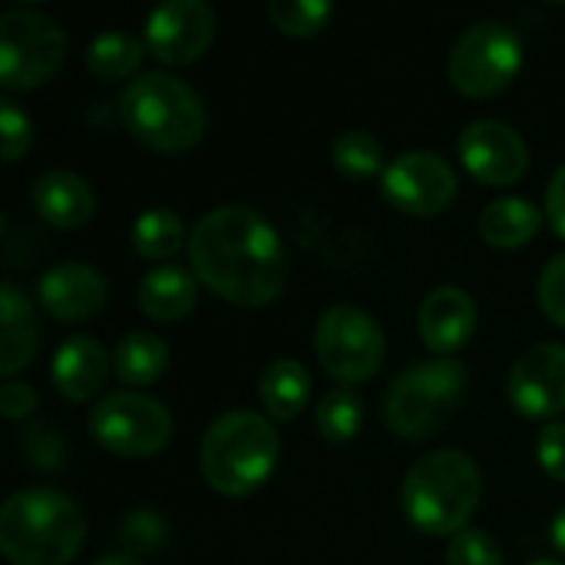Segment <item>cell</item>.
<instances>
[{
    "label": "cell",
    "mask_w": 565,
    "mask_h": 565,
    "mask_svg": "<svg viewBox=\"0 0 565 565\" xmlns=\"http://www.w3.org/2000/svg\"><path fill=\"white\" fill-rule=\"evenodd\" d=\"M334 17V7L328 0H271L268 3V20L295 40L318 36Z\"/></svg>",
    "instance_id": "83f0119b"
},
{
    "label": "cell",
    "mask_w": 565,
    "mask_h": 565,
    "mask_svg": "<svg viewBox=\"0 0 565 565\" xmlns=\"http://www.w3.org/2000/svg\"><path fill=\"white\" fill-rule=\"evenodd\" d=\"M0 142H3V162H17L33 142V122L10 96L0 99Z\"/></svg>",
    "instance_id": "4dcf8cb0"
},
{
    "label": "cell",
    "mask_w": 565,
    "mask_h": 565,
    "mask_svg": "<svg viewBox=\"0 0 565 565\" xmlns=\"http://www.w3.org/2000/svg\"><path fill=\"white\" fill-rule=\"evenodd\" d=\"M106 278L83 262H63L40 278V305L60 324L89 321L106 308Z\"/></svg>",
    "instance_id": "9a60e30c"
},
{
    "label": "cell",
    "mask_w": 565,
    "mask_h": 565,
    "mask_svg": "<svg viewBox=\"0 0 565 565\" xmlns=\"http://www.w3.org/2000/svg\"><path fill=\"white\" fill-rule=\"evenodd\" d=\"M315 354L328 377H334L341 387H354L377 377L387 354V341L381 324L364 308L334 305L318 318Z\"/></svg>",
    "instance_id": "9c48e42d"
},
{
    "label": "cell",
    "mask_w": 565,
    "mask_h": 565,
    "mask_svg": "<svg viewBox=\"0 0 565 565\" xmlns=\"http://www.w3.org/2000/svg\"><path fill=\"white\" fill-rule=\"evenodd\" d=\"M36 411V391L20 381H7L0 387V414L7 420H26Z\"/></svg>",
    "instance_id": "836d02e7"
},
{
    "label": "cell",
    "mask_w": 565,
    "mask_h": 565,
    "mask_svg": "<svg viewBox=\"0 0 565 565\" xmlns=\"http://www.w3.org/2000/svg\"><path fill=\"white\" fill-rule=\"evenodd\" d=\"M364 424V401L358 391L351 387H334L318 401V414H315V427L321 434V440L328 444H348L358 437Z\"/></svg>",
    "instance_id": "484cf974"
},
{
    "label": "cell",
    "mask_w": 565,
    "mask_h": 565,
    "mask_svg": "<svg viewBox=\"0 0 565 565\" xmlns=\"http://www.w3.org/2000/svg\"><path fill=\"white\" fill-rule=\"evenodd\" d=\"M30 205L46 225L70 232L93 218L96 195L83 175H76L70 169H53V172H43L30 185Z\"/></svg>",
    "instance_id": "ac0fdd59"
},
{
    "label": "cell",
    "mask_w": 565,
    "mask_h": 565,
    "mask_svg": "<svg viewBox=\"0 0 565 565\" xmlns=\"http://www.w3.org/2000/svg\"><path fill=\"white\" fill-rule=\"evenodd\" d=\"M467 391V367L457 358H434L407 367L387 391L384 420L404 440H424L444 430Z\"/></svg>",
    "instance_id": "8992f818"
},
{
    "label": "cell",
    "mask_w": 565,
    "mask_h": 565,
    "mask_svg": "<svg viewBox=\"0 0 565 565\" xmlns=\"http://www.w3.org/2000/svg\"><path fill=\"white\" fill-rule=\"evenodd\" d=\"M109 367H113V361L106 358V348L93 334H76L56 348V354L50 361V381L63 401L83 404L103 391Z\"/></svg>",
    "instance_id": "e0dca14e"
},
{
    "label": "cell",
    "mask_w": 565,
    "mask_h": 565,
    "mask_svg": "<svg viewBox=\"0 0 565 565\" xmlns=\"http://www.w3.org/2000/svg\"><path fill=\"white\" fill-rule=\"evenodd\" d=\"M40 348V321L30 298L17 285L0 288V374H20Z\"/></svg>",
    "instance_id": "ffe728a7"
},
{
    "label": "cell",
    "mask_w": 565,
    "mask_h": 565,
    "mask_svg": "<svg viewBox=\"0 0 565 565\" xmlns=\"http://www.w3.org/2000/svg\"><path fill=\"white\" fill-rule=\"evenodd\" d=\"M553 543H556V550L565 556V507L553 516Z\"/></svg>",
    "instance_id": "d590c367"
},
{
    "label": "cell",
    "mask_w": 565,
    "mask_h": 565,
    "mask_svg": "<svg viewBox=\"0 0 565 565\" xmlns=\"http://www.w3.org/2000/svg\"><path fill=\"white\" fill-rule=\"evenodd\" d=\"M83 543L86 516L60 490H20L0 507V550L10 565H70Z\"/></svg>",
    "instance_id": "7a4b0ae2"
},
{
    "label": "cell",
    "mask_w": 565,
    "mask_h": 565,
    "mask_svg": "<svg viewBox=\"0 0 565 565\" xmlns=\"http://www.w3.org/2000/svg\"><path fill=\"white\" fill-rule=\"evenodd\" d=\"M540 305L553 324L565 328V252L550 258L540 275Z\"/></svg>",
    "instance_id": "1f68e13d"
},
{
    "label": "cell",
    "mask_w": 565,
    "mask_h": 565,
    "mask_svg": "<svg viewBox=\"0 0 565 565\" xmlns=\"http://www.w3.org/2000/svg\"><path fill=\"white\" fill-rule=\"evenodd\" d=\"M381 189L397 212L414 218H434L454 205L457 172L440 152L411 149L401 152L394 162H387L381 175Z\"/></svg>",
    "instance_id": "8fae6325"
},
{
    "label": "cell",
    "mask_w": 565,
    "mask_h": 565,
    "mask_svg": "<svg viewBox=\"0 0 565 565\" xmlns=\"http://www.w3.org/2000/svg\"><path fill=\"white\" fill-rule=\"evenodd\" d=\"M533 565H565V563H553V559H543V563H533Z\"/></svg>",
    "instance_id": "74e56055"
},
{
    "label": "cell",
    "mask_w": 565,
    "mask_h": 565,
    "mask_svg": "<svg viewBox=\"0 0 565 565\" xmlns=\"http://www.w3.org/2000/svg\"><path fill=\"white\" fill-rule=\"evenodd\" d=\"M215 40V10L205 0H169L146 20V50L169 63H195Z\"/></svg>",
    "instance_id": "4fadbf2b"
},
{
    "label": "cell",
    "mask_w": 565,
    "mask_h": 565,
    "mask_svg": "<svg viewBox=\"0 0 565 565\" xmlns=\"http://www.w3.org/2000/svg\"><path fill=\"white\" fill-rule=\"evenodd\" d=\"M93 565H142L136 556H129V553H109V556H103V559H96Z\"/></svg>",
    "instance_id": "8d00e7d4"
},
{
    "label": "cell",
    "mask_w": 565,
    "mask_h": 565,
    "mask_svg": "<svg viewBox=\"0 0 565 565\" xmlns=\"http://www.w3.org/2000/svg\"><path fill=\"white\" fill-rule=\"evenodd\" d=\"M281 437L265 414L228 411L202 437L199 467L205 483L222 497H248L278 467Z\"/></svg>",
    "instance_id": "5b68a950"
},
{
    "label": "cell",
    "mask_w": 565,
    "mask_h": 565,
    "mask_svg": "<svg viewBox=\"0 0 565 565\" xmlns=\"http://www.w3.org/2000/svg\"><path fill=\"white\" fill-rule=\"evenodd\" d=\"M169 367V348L159 334L149 331H132L126 334L116 351H113V371L122 384L146 387L156 384Z\"/></svg>",
    "instance_id": "603a6c76"
},
{
    "label": "cell",
    "mask_w": 565,
    "mask_h": 565,
    "mask_svg": "<svg viewBox=\"0 0 565 565\" xmlns=\"http://www.w3.org/2000/svg\"><path fill=\"white\" fill-rule=\"evenodd\" d=\"M536 457H540V467L553 477L565 483V424L553 420L540 430L536 437Z\"/></svg>",
    "instance_id": "d6a6232c"
},
{
    "label": "cell",
    "mask_w": 565,
    "mask_h": 565,
    "mask_svg": "<svg viewBox=\"0 0 565 565\" xmlns=\"http://www.w3.org/2000/svg\"><path fill=\"white\" fill-rule=\"evenodd\" d=\"M417 331L437 358H454L477 334V301L457 285H440L424 298Z\"/></svg>",
    "instance_id": "2e32d148"
},
{
    "label": "cell",
    "mask_w": 565,
    "mask_h": 565,
    "mask_svg": "<svg viewBox=\"0 0 565 565\" xmlns=\"http://www.w3.org/2000/svg\"><path fill=\"white\" fill-rule=\"evenodd\" d=\"M331 159L334 169L348 179H371V175H384V146L364 132V129H348L334 139L331 146Z\"/></svg>",
    "instance_id": "4316f807"
},
{
    "label": "cell",
    "mask_w": 565,
    "mask_h": 565,
    "mask_svg": "<svg viewBox=\"0 0 565 565\" xmlns=\"http://www.w3.org/2000/svg\"><path fill=\"white\" fill-rule=\"evenodd\" d=\"M510 404L530 420H556L565 411V344H533L507 377Z\"/></svg>",
    "instance_id": "5bb4252c"
},
{
    "label": "cell",
    "mask_w": 565,
    "mask_h": 565,
    "mask_svg": "<svg viewBox=\"0 0 565 565\" xmlns=\"http://www.w3.org/2000/svg\"><path fill=\"white\" fill-rule=\"evenodd\" d=\"M139 308L159 324H175L189 318L199 305V278L182 265H156L139 281Z\"/></svg>",
    "instance_id": "d6986e66"
},
{
    "label": "cell",
    "mask_w": 565,
    "mask_h": 565,
    "mask_svg": "<svg viewBox=\"0 0 565 565\" xmlns=\"http://www.w3.org/2000/svg\"><path fill=\"white\" fill-rule=\"evenodd\" d=\"M523 66V40L513 26L500 20H480L467 26L450 56H447V76L454 89H460L470 99H490L500 96Z\"/></svg>",
    "instance_id": "ba28073f"
},
{
    "label": "cell",
    "mask_w": 565,
    "mask_h": 565,
    "mask_svg": "<svg viewBox=\"0 0 565 565\" xmlns=\"http://www.w3.org/2000/svg\"><path fill=\"white\" fill-rule=\"evenodd\" d=\"M546 218H550V225H553V232L565 238V162L553 172V179H550V189H546Z\"/></svg>",
    "instance_id": "e575fe53"
},
{
    "label": "cell",
    "mask_w": 565,
    "mask_h": 565,
    "mask_svg": "<svg viewBox=\"0 0 565 565\" xmlns=\"http://www.w3.org/2000/svg\"><path fill=\"white\" fill-rule=\"evenodd\" d=\"M119 122L152 152H189L202 142L209 113L202 96L172 73H142L119 96Z\"/></svg>",
    "instance_id": "3957f363"
},
{
    "label": "cell",
    "mask_w": 565,
    "mask_h": 565,
    "mask_svg": "<svg viewBox=\"0 0 565 565\" xmlns=\"http://www.w3.org/2000/svg\"><path fill=\"white\" fill-rule=\"evenodd\" d=\"M460 162L463 169L490 185V189H503V185H516L526 169H530V146L526 139L500 119H477L460 132Z\"/></svg>",
    "instance_id": "7c38bea8"
},
{
    "label": "cell",
    "mask_w": 565,
    "mask_h": 565,
    "mask_svg": "<svg viewBox=\"0 0 565 565\" xmlns=\"http://www.w3.org/2000/svg\"><path fill=\"white\" fill-rule=\"evenodd\" d=\"M311 374L301 361L278 358L258 377V401L265 414L278 424H291L311 401Z\"/></svg>",
    "instance_id": "44dd1931"
},
{
    "label": "cell",
    "mask_w": 565,
    "mask_h": 565,
    "mask_svg": "<svg viewBox=\"0 0 565 565\" xmlns=\"http://www.w3.org/2000/svg\"><path fill=\"white\" fill-rule=\"evenodd\" d=\"M66 33L43 10H7L0 17V86L26 93L53 79L66 60Z\"/></svg>",
    "instance_id": "52a82bcc"
},
{
    "label": "cell",
    "mask_w": 565,
    "mask_h": 565,
    "mask_svg": "<svg viewBox=\"0 0 565 565\" xmlns=\"http://www.w3.org/2000/svg\"><path fill=\"white\" fill-rule=\"evenodd\" d=\"M447 565H503V553L490 533L467 526L457 536H450Z\"/></svg>",
    "instance_id": "f546056e"
},
{
    "label": "cell",
    "mask_w": 565,
    "mask_h": 565,
    "mask_svg": "<svg viewBox=\"0 0 565 565\" xmlns=\"http://www.w3.org/2000/svg\"><path fill=\"white\" fill-rule=\"evenodd\" d=\"M119 540L126 546L129 556H149L156 550L166 546V520L149 513V510H136L122 520V530H119Z\"/></svg>",
    "instance_id": "f1b7e54d"
},
{
    "label": "cell",
    "mask_w": 565,
    "mask_h": 565,
    "mask_svg": "<svg viewBox=\"0 0 565 565\" xmlns=\"http://www.w3.org/2000/svg\"><path fill=\"white\" fill-rule=\"evenodd\" d=\"M146 43L122 30H106L86 46V66L96 79H126L139 70Z\"/></svg>",
    "instance_id": "d4e9b609"
},
{
    "label": "cell",
    "mask_w": 565,
    "mask_h": 565,
    "mask_svg": "<svg viewBox=\"0 0 565 565\" xmlns=\"http://www.w3.org/2000/svg\"><path fill=\"white\" fill-rule=\"evenodd\" d=\"M89 434L113 457L146 460L169 447L172 414L162 401L149 394L116 391L96 401L89 414Z\"/></svg>",
    "instance_id": "30bf717a"
},
{
    "label": "cell",
    "mask_w": 565,
    "mask_h": 565,
    "mask_svg": "<svg viewBox=\"0 0 565 565\" xmlns=\"http://www.w3.org/2000/svg\"><path fill=\"white\" fill-rule=\"evenodd\" d=\"M480 467L460 450H434L420 457L401 483V510L407 523L427 536H457L480 507Z\"/></svg>",
    "instance_id": "277c9868"
},
{
    "label": "cell",
    "mask_w": 565,
    "mask_h": 565,
    "mask_svg": "<svg viewBox=\"0 0 565 565\" xmlns=\"http://www.w3.org/2000/svg\"><path fill=\"white\" fill-rule=\"evenodd\" d=\"M543 225V212L530 202V199H520V195H503L497 202H490L483 212H480V222H477V232L480 238L490 245V248H523L536 238Z\"/></svg>",
    "instance_id": "7402d4cb"
},
{
    "label": "cell",
    "mask_w": 565,
    "mask_h": 565,
    "mask_svg": "<svg viewBox=\"0 0 565 565\" xmlns=\"http://www.w3.org/2000/svg\"><path fill=\"white\" fill-rule=\"evenodd\" d=\"M129 238H132L136 255L149 262H169L189 245L185 222L172 209H162V205L139 212V218L129 228Z\"/></svg>",
    "instance_id": "cb8c5ba5"
},
{
    "label": "cell",
    "mask_w": 565,
    "mask_h": 565,
    "mask_svg": "<svg viewBox=\"0 0 565 565\" xmlns=\"http://www.w3.org/2000/svg\"><path fill=\"white\" fill-rule=\"evenodd\" d=\"M189 265L212 295L235 308H265L288 288V252L278 228L252 205H218L189 232Z\"/></svg>",
    "instance_id": "6da1fadb"
}]
</instances>
